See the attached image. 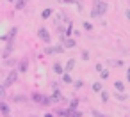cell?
Listing matches in <instances>:
<instances>
[{
  "instance_id": "obj_10",
  "label": "cell",
  "mask_w": 130,
  "mask_h": 117,
  "mask_svg": "<svg viewBox=\"0 0 130 117\" xmlns=\"http://www.w3.org/2000/svg\"><path fill=\"white\" fill-rule=\"evenodd\" d=\"M84 29H86V30H93V25L87 23V21H84Z\"/></svg>"
},
{
  "instance_id": "obj_5",
  "label": "cell",
  "mask_w": 130,
  "mask_h": 117,
  "mask_svg": "<svg viewBox=\"0 0 130 117\" xmlns=\"http://www.w3.org/2000/svg\"><path fill=\"white\" fill-rule=\"evenodd\" d=\"M114 87H116V90H118V92H123V90H125V85H123L121 82H116V83H114Z\"/></svg>"
},
{
  "instance_id": "obj_2",
  "label": "cell",
  "mask_w": 130,
  "mask_h": 117,
  "mask_svg": "<svg viewBox=\"0 0 130 117\" xmlns=\"http://www.w3.org/2000/svg\"><path fill=\"white\" fill-rule=\"evenodd\" d=\"M32 98H34V99H36V101H38L39 105H45V106H46V105H50V99H48L46 96H41V94H34Z\"/></svg>"
},
{
  "instance_id": "obj_4",
  "label": "cell",
  "mask_w": 130,
  "mask_h": 117,
  "mask_svg": "<svg viewBox=\"0 0 130 117\" xmlns=\"http://www.w3.org/2000/svg\"><path fill=\"white\" fill-rule=\"evenodd\" d=\"M14 80H16V71H14V73H11V76H9V78L6 80V85H11V83H13Z\"/></svg>"
},
{
  "instance_id": "obj_6",
  "label": "cell",
  "mask_w": 130,
  "mask_h": 117,
  "mask_svg": "<svg viewBox=\"0 0 130 117\" xmlns=\"http://www.w3.org/2000/svg\"><path fill=\"white\" fill-rule=\"evenodd\" d=\"M50 14H52V9H45V11L41 13V18H48Z\"/></svg>"
},
{
  "instance_id": "obj_17",
  "label": "cell",
  "mask_w": 130,
  "mask_h": 117,
  "mask_svg": "<svg viewBox=\"0 0 130 117\" xmlns=\"http://www.w3.org/2000/svg\"><path fill=\"white\" fill-rule=\"evenodd\" d=\"M126 18H128V21H130V11L126 9Z\"/></svg>"
},
{
  "instance_id": "obj_3",
  "label": "cell",
  "mask_w": 130,
  "mask_h": 117,
  "mask_svg": "<svg viewBox=\"0 0 130 117\" xmlns=\"http://www.w3.org/2000/svg\"><path fill=\"white\" fill-rule=\"evenodd\" d=\"M39 37L45 41V43H50V36H48V30L45 29H39Z\"/></svg>"
},
{
  "instance_id": "obj_12",
  "label": "cell",
  "mask_w": 130,
  "mask_h": 117,
  "mask_svg": "<svg viewBox=\"0 0 130 117\" xmlns=\"http://www.w3.org/2000/svg\"><path fill=\"white\" fill-rule=\"evenodd\" d=\"M73 66H75V62H73V60H70V62H68V66H66V69H73Z\"/></svg>"
},
{
  "instance_id": "obj_18",
  "label": "cell",
  "mask_w": 130,
  "mask_h": 117,
  "mask_svg": "<svg viewBox=\"0 0 130 117\" xmlns=\"http://www.w3.org/2000/svg\"><path fill=\"white\" fill-rule=\"evenodd\" d=\"M126 78L130 80V67H128V73H126Z\"/></svg>"
},
{
  "instance_id": "obj_1",
  "label": "cell",
  "mask_w": 130,
  "mask_h": 117,
  "mask_svg": "<svg viewBox=\"0 0 130 117\" xmlns=\"http://www.w3.org/2000/svg\"><path fill=\"white\" fill-rule=\"evenodd\" d=\"M107 13V4L103 0H94L93 2V11H91V16L94 20H100V16H103Z\"/></svg>"
},
{
  "instance_id": "obj_11",
  "label": "cell",
  "mask_w": 130,
  "mask_h": 117,
  "mask_svg": "<svg viewBox=\"0 0 130 117\" xmlns=\"http://www.w3.org/2000/svg\"><path fill=\"white\" fill-rule=\"evenodd\" d=\"M0 110H2L4 113H7V112H9V110H7V106H6L4 103H0Z\"/></svg>"
},
{
  "instance_id": "obj_7",
  "label": "cell",
  "mask_w": 130,
  "mask_h": 117,
  "mask_svg": "<svg viewBox=\"0 0 130 117\" xmlns=\"http://www.w3.org/2000/svg\"><path fill=\"white\" fill-rule=\"evenodd\" d=\"M54 71H55L57 75H61V73H62V67H61L59 64H55V66H54Z\"/></svg>"
},
{
  "instance_id": "obj_16",
  "label": "cell",
  "mask_w": 130,
  "mask_h": 117,
  "mask_svg": "<svg viewBox=\"0 0 130 117\" xmlns=\"http://www.w3.org/2000/svg\"><path fill=\"white\" fill-rule=\"evenodd\" d=\"M6 94V90H4V87H0V96H4Z\"/></svg>"
},
{
  "instance_id": "obj_14",
  "label": "cell",
  "mask_w": 130,
  "mask_h": 117,
  "mask_svg": "<svg viewBox=\"0 0 130 117\" xmlns=\"http://www.w3.org/2000/svg\"><path fill=\"white\" fill-rule=\"evenodd\" d=\"M93 115H94V117H105V115H102V113H98L96 110H93Z\"/></svg>"
},
{
  "instance_id": "obj_9",
  "label": "cell",
  "mask_w": 130,
  "mask_h": 117,
  "mask_svg": "<svg viewBox=\"0 0 130 117\" xmlns=\"http://www.w3.org/2000/svg\"><path fill=\"white\" fill-rule=\"evenodd\" d=\"M23 6H25V0H18V4H16V7H18V9H23Z\"/></svg>"
},
{
  "instance_id": "obj_8",
  "label": "cell",
  "mask_w": 130,
  "mask_h": 117,
  "mask_svg": "<svg viewBox=\"0 0 130 117\" xmlns=\"http://www.w3.org/2000/svg\"><path fill=\"white\" fill-rule=\"evenodd\" d=\"M66 46H68V48H73V46H75V41H73V39H68V41H66Z\"/></svg>"
},
{
  "instance_id": "obj_15",
  "label": "cell",
  "mask_w": 130,
  "mask_h": 117,
  "mask_svg": "<svg viewBox=\"0 0 130 117\" xmlns=\"http://www.w3.org/2000/svg\"><path fill=\"white\" fill-rule=\"evenodd\" d=\"M102 98H103V101H107V99H109V96H107V92H102Z\"/></svg>"
},
{
  "instance_id": "obj_13",
  "label": "cell",
  "mask_w": 130,
  "mask_h": 117,
  "mask_svg": "<svg viewBox=\"0 0 130 117\" xmlns=\"http://www.w3.org/2000/svg\"><path fill=\"white\" fill-rule=\"evenodd\" d=\"M93 89H94L96 92H100V90H102V87H100V83H94V85H93Z\"/></svg>"
}]
</instances>
